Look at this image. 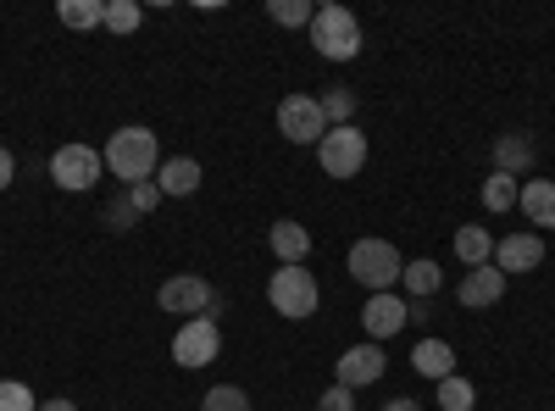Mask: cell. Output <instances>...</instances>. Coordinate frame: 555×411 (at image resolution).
Returning a JSON list of instances; mask_svg holds the SVG:
<instances>
[{"label":"cell","instance_id":"1","mask_svg":"<svg viewBox=\"0 0 555 411\" xmlns=\"http://www.w3.org/2000/svg\"><path fill=\"white\" fill-rule=\"evenodd\" d=\"M101 162H106L112 178H122V184H151L156 167H162V145H156V133H151V128L128 123V128H117L112 140H106Z\"/></svg>","mask_w":555,"mask_h":411},{"label":"cell","instance_id":"17","mask_svg":"<svg viewBox=\"0 0 555 411\" xmlns=\"http://www.w3.org/2000/svg\"><path fill=\"white\" fill-rule=\"evenodd\" d=\"M517 206H522V217H528V222L555 228V184H550V178H528L522 195H517Z\"/></svg>","mask_w":555,"mask_h":411},{"label":"cell","instance_id":"3","mask_svg":"<svg viewBox=\"0 0 555 411\" xmlns=\"http://www.w3.org/2000/svg\"><path fill=\"white\" fill-rule=\"evenodd\" d=\"M345 267H350V279L366 284L373 295H389V284L405 272V261H400V251L389 240H356L350 256H345Z\"/></svg>","mask_w":555,"mask_h":411},{"label":"cell","instance_id":"24","mask_svg":"<svg viewBox=\"0 0 555 411\" xmlns=\"http://www.w3.org/2000/svg\"><path fill=\"white\" fill-rule=\"evenodd\" d=\"M517 195H522L517 178H505V172L483 178V206H489V211H512V206H517Z\"/></svg>","mask_w":555,"mask_h":411},{"label":"cell","instance_id":"29","mask_svg":"<svg viewBox=\"0 0 555 411\" xmlns=\"http://www.w3.org/2000/svg\"><path fill=\"white\" fill-rule=\"evenodd\" d=\"M139 222V211H133V201H128V190L106 206V228H112V234H128V228Z\"/></svg>","mask_w":555,"mask_h":411},{"label":"cell","instance_id":"10","mask_svg":"<svg viewBox=\"0 0 555 411\" xmlns=\"http://www.w3.org/2000/svg\"><path fill=\"white\" fill-rule=\"evenodd\" d=\"M339 384L345 389H366V384H378L384 373H389V356H384V345H373V339H366V345H350L345 356H339Z\"/></svg>","mask_w":555,"mask_h":411},{"label":"cell","instance_id":"7","mask_svg":"<svg viewBox=\"0 0 555 411\" xmlns=\"http://www.w3.org/2000/svg\"><path fill=\"white\" fill-rule=\"evenodd\" d=\"M101 151H89V145H62L51 156V178H56V190L67 195H83V190H95L101 184Z\"/></svg>","mask_w":555,"mask_h":411},{"label":"cell","instance_id":"2","mask_svg":"<svg viewBox=\"0 0 555 411\" xmlns=\"http://www.w3.org/2000/svg\"><path fill=\"white\" fill-rule=\"evenodd\" d=\"M311 51L322 62L361 56V23H356V12L350 7H317V17H311Z\"/></svg>","mask_w":555,"mask_h":411},{"label":"cell","instance_id":"27","mask_svg":"<svg viewBox=\"0 0 555 411\" xmlns=\"http://www.w3.org/2000/svg\"><path fill=\"white\" fill-rule=\"evenodd\" d=\"M101 28L133 34V28H139V7H133V0H106V23H101Z\"/></svg>","mask_w":555,"mask_h":411},{"label":"cell","instance_id":"12","mask_svg":"<svg viewBox=\"0 0 555 411\" xmlns=\"http://www.w3.org/2000/svg\"><path fill=\"white\" fill-rule=\"evenodd\" d=\"M489 267H500L505 279H517V272H533V267H544V240H539V234H505V240L494 245Z\"/></svg>","mask_w":555,"mask_h":411},{"label":"cell","instance_id":"18","mask_svg":"<svg viewBox=\"0 0 555 411\" xmlns=\"http://www.w3.org/2000/svg\"><path fill=\"white\" fill-rule=\"evenodd\" d=\"M528 167H533V140H528V133H500V140H494V172L517 178Z\"/></svg>","mask_w":555,"mask_h":411},{"label":"cell","instance_id":"4","mask_svg":"<svg viewBox=\"0 0 555 411\" xmlns=\"http://www.w3.org/2000/svg\"><path fill=\"white\" fill-rule=\"evenodd\" d=\"M267 300L278 317H289V323H300V317L317 311V279H311V267H278L272 272V284H267Z\"/></svg>","mask_w":555,"mask_h":411},{"label":"cell","instance_id":"11","mask_svg":"<svg viewBox=\"0 0 555 411\" xmlns=\"http://www.w3.org/2000/svg\"><path fill=\"white\" fill-rule=\"evenodd\" d=\"M411 323V300H400V295H373L361 306V329H366V339H395L400 329Z\"/></svg>","mask_w":555,"mask_h":411},{"label":"cell","instance_id":"14","mask_svg":"<svg viewBox=\"0 0 555 411\" xmlns=\"http://www.w3.org/2000/svg\"><path fill=\"white\" fill-rule=\"evenodd\" d=\"M267 245H272V256L284 261V267H300V261L311 256V234H306L300 222H289V217L267 228Z\"/></svg>","mask_w":555,"mask_h":411},{"label":"cell","instance_id":"9","mask_svg":"<svg viewBox=\"0 0 555 411\" xmlns=\"http://www.w3.org/2000/svg\"><path fill=\"white\" fill-rule=\"evenodd\" d=\"M211 295H217V290H211L206 279H195V272H178V279H167V284H162V295H156V300H162V311H178L183 323H190V317H206Z\"/></svg>","mask_w":555,"mask_h":411},{"label":"cell","instance_id":"19","mask_svg":"<svg viewBox=\"0 0 555 411\" xmlns=\"http://www.w3.org/2000/svg\"><path fill=\"white\" fill-rule=\"evenodd\" d=\"M405 290H411V300H428V295H439V284H444V267L439 261H428V256H416V261H405Z\"/></svg>","mask_w":555,"mask_h":411},{"label":"cell","instance_id":"26","mask_svg":"<svg viewBox=\"0 0 555 411\" xmlns=\"http://www.w3.org/2000/svg\"><path fill=\"white\" fill-rule=\"evenodd\" d=\"M322 117H328V128H350L356 95H350V89H328V95H322Z\"/></svg>","mask_w":555,"mask_h":411},{"label":"cell","instance_id":"8","mask_svg":"<svg viewBox=\"0 0 555 411\" xmlns=\"http://www.w3.org/2000/svg\"><path fill=\"white\" fill-rule=\"evenodd\" d=\"M217 350H222V334H217V323H206V317H190V323L172 334V361L178 368H211Z\"/></svg>","mask_w":555,"mask_h":411},{"label":"cell","instance_id":"15","mask_svg":"<svg viewBox=\"0 0 555 411\" xmlns=\"http://www.w3.org/2000/svg\"><path fill=\"white\" fill-rule=\"evenodd\" d=\"M156 190L162 195H195L201 190V162L195 156H167L156 167Z\"/></svg>","mask_w":555,"mask_h":411},{"label":"cell","instance_id":"34","mask_svg":"<svg viewBox=\"0 0 555 411\" xmlns=\"http://www.w3.org/2000/svg\"><path fill=\"white\" fill-rule=\"evenodd\" d=\"M384 411H423V406H416V400H389Z\"/></svg>","mask_w":555,"mask_h":411},{"label":"cell","instance_id":"23","mask_svg":"<svg viewBox=\"0 0 555 411\" xmlns=\"http://www.w3.org/2000/svg\"><path fill=\"white\" fill-rule=\"evenodd\" d=\"M473 406H478V389L461 378V373L439 378V411H473Z\"/></svg>","mask_w":555,"mask_h":411},{"label":"cell","instance_id":"28","mask_svg":"<svg viewBox=\"0 0 555 411\" xmlns=\"http://www.w3.org/2000/svg\"><path fill=\"white\" fill-rule=\"evenodd\" d=\"M0 411H39V400H34V389H28V384L0 378Z\"/></svg>","mask_w":555,"mask_h":411},{"label":"cell","instance_id":"13","mask_svg":"<svg viewBox=\"0 0 555 411\" xmlns=\"http://www.w3.org/2000/svg\"><path fill=\"white\" fill-rule=\"evenodd\" d=\"M505 284H512V279H505V272H500V267H473V272H467V279H461V284H455V300H461V306H467V311H483V306H500V295H505Z\"/></svg>","mask_w":555,"mask_h":411},{"label":"cell","instance_id":"32","mask_svg":"<svg viewBox=\"0 0 555 411\" xmlns=\"http://www.w3.org/2000/svg\"><path fill=\"white\" fill-rule=\"evenodd\" d=\"M12 178H17V156H12L7 145H0V190H7V184H12Z\"/></svg>","mask_w":555,"mask_h":411},{"label":"cell","instance_id":"5","mask_svg":"<svg viewBox=\"0 0 555 411\" xmlns=\"http://www.w3.org/2000/svg\"><path fill=\"white\" fill-rule=\"evenodd\" d=\"M317 162L328 178H356L366 167V133L350 123V128H328L322 133V145H317Z\"/></svg>","mask_w":555,"mask_h":411},{"label":"cell","instance_id":"25","mask_svg":"<svg viewBox=\"0 0 555 411\" xmlns=\"http://www.w3.org/2000/svg\"><path fill=\"white\" fill-rule=\"evenodd\" d=\"M201 411H250V395L240 384H217V389H206Z\"/></svg>","mask_w":555,"mask_h":411},{"label":"cell","instance_id":"22","mask_svg":"<svg viewBox=\"0 0 555 411\" xmlns=\"http://www.w3.org/2000/svg\"><path fill=\"white\" fill-rule=\"evenodd\" d=\"M267 17L278 28H311L317 7H311V0H267Z\"/></svg>","mask_w":555,"mask_h":411},{"label":"cell","instance_id":"6","mask_svg":"<svg viewBox=\"0 0 555 411\" xmlns=\"http://www.w3.org/2000/svg\"><path fill=\"white\" fill-rule=\"evenodd\" d=\"M278 133H284L289 145H322V133H328L322 101H311V95H284V101H278Z\"/></svg>","mask_w":555,"mask_h":411},{"label":"cell","instance_id":"33","mask_svg":"<svg viewBox=\"0 0 555 411\" xmlns=\"http://www.w3.org/2000/svg\"><path fill=\"white\" fill-rule=\"evenodd\" d=\"M39 411H78L73 400H39Z\"/></svg>","mask_w":555,"mask_h":411},{"label":"cell","instance_id":"21","mask_svg":"<svg viewBox=\"0 0 555 411\" xmlns=\"http://www.w3.org/2000/svg\"><path fill=\"white\" fill-rule=\"evenodd\" d=\"M56 17H62L67 28H101V23H106V0H62Z\"/></svg>","mask_w":555,"mask_h":411},{"label":"cell","instance_id":"30","mask_svg":"<svg viewBox=\"0 0 555 411\" xmlns=\"http://www.w3.org/2000/svg\"><path fill=\"white\" fill-rule=\"evenodd\" d=\"M128 201H133L139 217H151V211L162 206V190H156V184H128Z\"/></svg>","mask_w":555,"mask_h":411},{"label":"cell","instance_id":"31","mask_svg":"<svg viewBox=\"0 0 555 411\" xmlns=\"http://www.w3.org/2000/svg\"><path fill=\"white\" fill-rule=\"evenodd\" d=\"M317 411H356V389H345V384H334V389H322Z\"/></svg>","mask_w":555,"mask_h":411},{"label":"cell","instance_id":"16","mask_svg":"<svg viewBox=\"0 0 555 411\" xmlns=\"http://www.w3.org/2000/svg\"><path fill=\"white\" fill-rule=\"evenodd\" d=\"M411 368L423 373V378H450L455 373V350L444 345V339H416V350H411Z\"/></svg>","mask_w":555,"mask_h":411},{"label":"cell","instance_id":"20","mask_svg":"<svg viewBox=\"0 0 555 411\" xmlns=\"http://www.w3.org/2000/svg\"><path fill=\"white\" fill-rule=\"evenodd\" d=\"M455 256L467 261V267H489V256H494V240H489V228H478V222L455 228Z\"/></svg>","mask_w":555,"mask_h":411}]
</instances>
